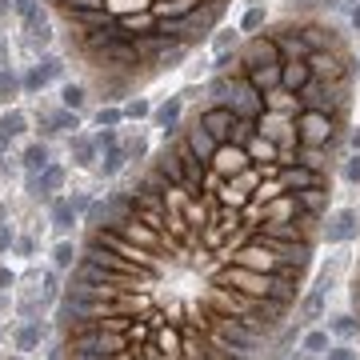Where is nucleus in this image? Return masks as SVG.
<instances>
[{
  "label": "nucleus",
  "mask_w": 360,
  "mask_h": 360,
  "mask_svg": "<svg viewBox=\"0 0 360 360\" xmlns=\"http://www.w3.org/2000/svg\"><path fill=\"white\" fill-rule=\"evenodd\" d=\"M312 80V64L309 60H285V69H280V88L292 96H300V88Z\"/></svg>",
  "instance_id": "16"
},
{
  "label": "nucleus",
  "mask_w": 360,
  "mask_h": 360,
  "mask_svg": "<svg viewBox=\"0 0 360 360\" xmlns=\"http://www.w3.org/2000/svg\"><path fill=\"white\" fill-rule=\"evenodd\" d=\"M12 280H16V276H12L8 268H0V288H12Z\"/></svg>",
  "instance_id": "52"
},
{
  "label": "nucleus",
  "mask_w": 360,
  "mask_h": 360,
  "mask_svg": "<svg viewBox=\"0 0 360 360\" xmlns=\"http://www.w3.org/2000/svg\"><path fill=\"white\" fill-rule=\"evenodd\" d=\"M124 152H128V160H141L144 152H148V141H144V136H132V141L124 144Z\"/></svg>",
  "instance_id": "47"
},
{
  "label": "nucleus",
  "mask_w": 360,
  "mask_h": 360,
  "mask_svg": "<svg viewBox=\"0 0 360 360\" xmlns=\"http://www.w3.org/2000/svg\"><path fill=\"white\" fill-rule=\"evenodd\" d=\"M40 124H45V132H76V128H80V112H72V108H56V112H45Z\"/></svg>",
  "instance_id": "21"
},
{
  "label": "nucleus",
  "mask_w": 360,
  "mask_h": 360,
  "mask_svg": "<svg viewBox=\"0 0 360 360\" xmlns=\"http://www.w3.org/2000/svg\"><path fill=\"white\" fill-rule=\"evenodd\" d=\"M280 69H285V64H256V69H240V76H248V80L268 96L272 88H280Z\"/></svg>",
  "instance_id": "18"
},
{
  "label": "nucleus",
  "mask_w": 360,
  "mask_h": 360,
  "mask_svg": "<svg viewBox=\"0 0 360 360\" xmlns=\"http://www.w3.org/2000/svg\"><path fill=\"white\" fill-rule=\"evenodd\" d=\"M144 117H152V104H148V100L136 96V100H128V104H124V120H144Z\"/></svg>",
  "instance_id": "37"
},
{
  "label": "nucleus",
  "mask_w": 360,
  "mask_h": 360,
  "mask_svg": "<svg viewBox=\"0 0 360 360\" xmlns=\"http://www.w3.org/2000/svg\"><path fill=\"white\" fill-rule=\"evenodd\" d=\"M360 232V213L357 208H340V213L328 216V224H324V237L333 240V244H344V240H352Z\"/></svg>",
  "instance_id": "11"
},
{
  "label": "nucleus",
  "mask_w": 360,
  "mask_h": 360,
  "mask_svg": "<svg viewBox=\"0 0 360 360\" xmlns=\"http://www.w3.org/2000/svg\"><path fill=\"white\" fill-rule=\"evenodd\" d=\"M60 12H64L69 21L84 24V21H93V16L104 12V0H64V4H60Z\"/></svg>",
  "instance_id": "20"
},
{
  "label": "nucleus",
  "mask_w": 360,
  "mask_h": 360,
  "mask_svg": "<svg viewBox=\"0 0 360 360\" xmlns=\"http://www.w3.org/2000/svg\"><path fill=\"white\" fill-rule=\"evenodd\" d=\"M276 148H280V144L268 141L261 128H256V136H252V141L244 144V152L252 156V165H272V160H276Z\"/></svg>",
  "instance_id": "22"
},
{
  "label": "nucleus",
  "mask_w": 360,
  "mask_h": 360,
  "mask_svg": "<svg viewBox=\"0 0 360 360\" xmlns=\"http://www.w3.org/2000/svg\"><path fill=\"white\" fill-rule=\"evenodd\" d=\"M224 104L237 112V120H261L264 112H268V100H264V93L248 80V76H232V88H228V96H224Z\"/></svg>",
  "instance_id": "3"
},
{
  "label": "nucleus",
  "mask_w": 360,
  "mask_h": 360,
  "mask_svg": "<svg viewBox=\"0 0 360 360\" xmlns=\"http://www.w3.org/2000/svg\"><path fill=\"white\" fill-rule=\"evenodd\" d=\"M252 165V156L240 148V144H220L216 148V156H213V172L220 176V180H228V176H237V172H244V168Z\"/></svg>",
  "instance_id": "9"
},
{
  "label": "nucleus",
  "mask_w": 360,
  "mask_h": 360,
  "mask_svg": "<svg viewBox=\"0 0 360 360\" xmlns=\"http://www.w3.org/2000/svg\"><path fill=\"white\" fill-rule=\"evenodd\" d=\"M348 21H352V28H360V0L348 8Z\"/></svg>",
  "instance_id": "51"
},
{
  "label": "nucleus",
  "mask_w": 360,
  "mask_h": 360,
  "mask_svg": "<svg viewBox=\"0 0 360 360\" xmlns=\"http://www.w3.org/2000/svg\"><path fill=\"white\" fill-rule=\"evenodd\" d=\"M104 213H108V200H93V204H88V213H84L88 228H100V224H104Z\"/></svg>",
  "instance_id": "42"
},
{
  "label": "nucleus",
  "mask_w": 360,
  "mask_h": 360,
  "mask_svg": "<svg viewBox=\"0 0 360 360\" xmlns=\"http://www.w3.org/2000/svg\"><path fill=\"white\" fill-rule=\"evenodd\" d=\"M76 261H80V256H76V248H72L69 240H60V244L52 248V264H56V268H72Z\"/></svg>",
  "instance_id": "34"
},
{
  "label": "nucleus",
  "mask_w": 360,
  "mask_h": 360,
  "mask_svg": "<svg viewBox=\"0 0 360 360\" xmlns=\"http://www.w3.org/2000/svg\"><path fill=\"white\" fill-rule=\"evenodd\" d=\"M36 344H40V324H24L21 333H16V348H21V352H32Z\"/></svg>",
  "instance_id": "35"
},
{
  "label": "nucleus",
  "mask_w": 360,
  "mask_h": 360,
  "mask_svg": "<svg viewBox=\"0 0 360 360\" xmlns=\"http://www.w3.org/2000/svg\"><path fill=\"white\" fill-rule=\"evenodd\" d=\"M228 264H240V268H252V272H268V276H276V268H280V261L264 248V244H256V240H248L244 248H237L232 256H228Z\"/></svg>",
  "instance_id": "7"
},
{
  "label": "nucleus",
  "mask_w": 360,
  "mask_h": 360,
  "mask_svg": "<svg viewBox=\"0 0 360 360\" xmlns=\"http://www.w3.org/2000/svg\"><path fill=\"white\" fill-rule=\"evenodd\" d=\"M237 40H240V28H220L213 36V52L220 56V52H237Z\"/></svg>",
  "instance_id": "31"
},
{
  "label": "nucleus",
  "mask_w": 360,
  "mask_h": 360,
  "mask_svg": "<svg viewBox=\"0 0 360 360\" xmlns=\"http://www.w3.org/2000/svg\"><path fill=\"white\" fill-rule=\"evenodd\" d=\"M184 144H189V148L200 156V160H208V165H213L216 148H220V141H216V136L204 128V124H200V120H192L189 128H184Z\"/></svg>",
  "instance_id": "12"
},
{
  "label": "nucleus",
  "mask_w": 360,
  "mask_h": 360,
  "mask_svg": "<svg viewBox=\"0 0 360 360\" xmlns=\"http://www.w3.org/2000/svg\"><path fill=\"white\" fill-rule=\"evenodd\" d=\"M24 128H28V117H24L21 108H4V117H0V136L12 141V136H21Z\"/></svg>",
  "instance_id": "25"
},
{
  "label": "nucleus",
  "mask_w": 360,
  "mask_h": 360,
  "mask_svg": "<svg viewBox=\"0 0 360 360\" xmlns=\"http://www.w3.org/2000/svg\"><path fill=\"white\" fill-rule=\"evenodd\" d=\"M256 128H261L268 141H276V144H285V141H296V128H292V117H285V112H264L261 120H256Z\"/></svg>",
  "instance_id": "13"
},
{
  "label": "nucleus",
  "mask_w": 360,
  "mask_h": 360,
  "mask_svg": "<svg viewBox=\"0 0 360 360\" xmlns=\"http://www.w3.org/2000/svg\"><path fill=\"white\" fill-rule=\"evenodd\" d=\"M152 172H156V176H165V184H168V189H184V172H180V160H176L172 144H165V152L156 156Z\"/></svg>",
  "instance_id": "17"
},
{
  "label": "nucleus",
  "mask_w": 360,
  "mask_h": 360,
  "mask_svg": "<svg viewBox=\"0 0 360 360\" xmlns=\"http://www.w3.org/2000/svg\"><path fill=\"white\" fill-rule=\"evenodd\" d=\"M328 348V333H309L304 336V352H324Z\"/></svg>",
  "instance_id": "43"
},
{
  "label": "nucleus",
  "mask_w": 360,
  "mask_h": 360,
  "mask_svg": "<svg viewBox=\"0 0 360 360\" xmlns=\"http://www.w3.org/2000/svg\"><path fill=\"white\" fill-rule=\"evenodd\" d=\"M336 124L340 117L333 112H320V108H300L296 117H292V128H296V141L304 144V148H328L336 136Z\"/></svg>",
  "instance_id": "2"
},
{
  "label": "nucleus",
  "mask_w": 360,
  "mask_h": 360,
  "mask_svg": "<svg viewBox=\"0 0 360 360\" xmlns=\"http://www.w3.org/2000/svg\"><path fill=\"white\" fill-rule=\"evenodd\" d=\"M8 248H12V232L0 224V252H8Z\"/></svg>",
  "instance_id": "50"
},
{
  "label": "nucleus",
  "mask_w": 360,
  "mask_h": 360,
  "mask_svg": "<svg viewBox=\"0 0 360 360\" xmlns=\"http://www.w3.org/2000/svg\"><path fill=\"white\" fill-rule=\"evenodd\" d=\"M328 360H360L348 344H340V348H328Z\"/></svg>",
  "instance_id": "48"
},
{
  "label": "nucleus",
  "mask_w": 360,
  "mask_h": 360,
  "mask_svg": "<svg viewBox=\"0 0 360 360\" xmlns=\"http://www.w3.org/2000/svg\"><path fill=\"white\" fill-rule=\"evenodd\" d=\"M96 124H100V128H120V124H124V108H100V112H96Z\"/></svg>",
  "instance_id": "39"
},
{
  "label": "nucleus",
  "mask_w": 360,
  "mask_h": 360,
  "mask_svg": "<svg viewBox=\"0 0 360 360\" xmlns=\"http://www.w3.org/2000/svg\"><path fill=\"white\" fill-rule=\"evenodd\" d=\"M296 204H300V213H304V216L320 220V213L328 208V189H324V184H316V189L296 192Z\"/></svg>",
  "instance_id": "19"
},
{
  "label": "nucleus",
  "mask_w": 360,
  "mask_h": 360,
  "mask_svg": "<svg viewBox=\"0 0 360 360\" xmlns=\"http://www.w3.org/2000/svg\"><path fill=\"white\" fill-rule=\"evenodd\" d=\"M45 84H48V80H45V72H40V69H28L21 76V88H24V93H40Z\"/></svg>",
  "instance_id": "40"
},
{
  "label": "nucleus",
  "mask_w": 360,
  "mask_h": 360,
  "mask_svg": "<svg viewBox=\"0 0 360 360\" xmlns=\"http://www.w3.org/2000/svg\"><path fill=\"white\" fill-rule=\"evenodd\" d=\"M324 288H328V280L316 288V292L304 296V304H300V316H304V320H320V312H324Z\"/></svg>",
  "instance_id": "28"
},
{
  "label": "nucleus",
  "mask_w": 360,
  "mask_h": 360,
  "mask_svg": "<svg viewBox=\"0 0 360 360\" xmlns=\"http://www.w3.org/2000/svg\"><path fill=\"white\" fill-rule=\"evenodd\" d=\"M64 184V168L60 165H48L45 172H28V192L32 196H52V192H60Z\"/></svg>",
  "instance_id": "15"
},
{
  "label": "nucleus",
  "mask_w": 360,
  "mask_h": 360,
  "mask_svg": "<svg viewBox=\"0 0 360 360\" xmlns=\"http://www.w3.org/2000/svg\"><path fill=\"white\" fill-rule=\"evenodd\" d=\"M128 348V333L108 328L104 320H88L69 328V352L72 357H120Z\"/></svg>",
  "instance_id": "1"
},
{
  "label": "nucleus",
  "mask_w": 360,
  "mask_h": 360,
  "mask_svg": "<svg viewBox=\"0 0 360 360\" xmlns=\"http://www.w3.org/2000/svg\"><path fill=\"white\" fill-rule=\"evenodd\" d=\"M276 176H280V189L285 192H304V189H316V184H324V176H320V168H309V165H276Z\"/></svg>",
  "instance_id": "8"
},
{
  "label": "nucleus",
  "mask_w": 360,
  "mask_h": 360,
  "mask_svg": "<svg viewBox=\"0 0 360 360\" xmlns=\"http://www.w3.org/2000/svg\"><path fill=\"white\" fill-rule=\"evenodd\" d=\"M333 333L348 340V336L360 333V320H357V316H336V320H333Z\"/></svg>",
  "instance_id": "38"
},
{
  "label": "nucleus",
  "mask_w": 360,
  "mask_h": 360,
  "mask_svg": "<svg viewBox=\"0 0 360 360\" xmlns=\"http://www.w3.org/2000/svg\"><path fill=\"white\" fill-rule=\"evenodd\" d=\"M76 208H72V200L69 196H60V200H52V228H56V232H64V228H72V224H76Z\"/></svg>",
  "instance_id": "24"
},
{
  "label": "nucleus",
  "mask_w": 360,
  "mask_h": 360,
  "mask_svg": "<svg viewBox=\"0 0 360 360\" xmlns=\"http://www.w3.org/2000/svg\"><path fill=\"white\" fill-rule=\"evenodd\" d=\"M168 144H172V152H176V160H180V172H184V189H189L192 196H200L204 180L213 176V165H208V160H200V156L192 152L189 144H184V136H180V141L172 136Z\"/></svg>",
  "instance_id": "5"
},
{
  "label": "nucleus",
  "mask_w": 360,
  "mask_h": 360,
  "mask_svg": "<svg viewBox=\"0 0 360 360\" xmlns=\"http://www.w3.org/2000/svg\"><path fill=\"white\" fill-rule=\"evenodd\" d=\"M93 141H96V148L104 152V148H112V144H120V136H117V128H100V132H96Z\"/></svg>",
  "instance_id": "46"
},
{
  "label": "nucleus",
  "mask_w": 360,
  "mask_h": 360,
  "mask_svg": "<svg viewBox=\"0 0 360 360\" xmlns=\"http://www.w3.org/2000/svg\"><path fill=\"white\" fill-rule=\"evenodd\" d=\"M268 296H272V300H280V304H292V300H296V280H288V276H272Z\"/></svg>",
  "instance_id": "29"
},
{
  "label": "nucleus",
  "mask_w": 360,
  "mask_h": 360,
  "mask_svg": "<svg viewBox=\"0 0 360 360\" xmlns=\"http://www.w3.org/2000/svg\"><path fill=\"white\" fill-rule=\"evenodd\" d=\"M52 4H56V8H60V4H64V0H52Z\"/></svg>",
  "instance_id": "55"
},
{
  "label": "nucleus",
  "mask_w": 360,
  "mask_h": 360,
  "mask_svg": "<svg viewBox=\"0 0 360 360\" xmlns=\"http://www.w3.org/2000/svg\"><path fill=\"white\" fill-rule=\"evenodd\" d=\"M344 180H348V184H360V152H352V156L344 160Z\"/></svg>",
  "instance_id": "45"
},
{
  "label": "nucleus",
  "mask_w": 360,
  "mask_h": 360,
  "mask_svg": "<svg viewBox=\"0 0 360 360\" xmlns=\"http://www.w3.org/2000/svg\"><path fill=\"white\" fill-rule=\"evenodd\" d=\"M72 360H117V357H72Z\"/></svg>",
  "instance_id": "54"
},
{
  "label": "nucleus",
  "mask_w": 360,
  "mask_h": 360,
  "mask_svg": "<svg viewBox=\"0 0 360 360\" xmlns=\"http://www.w3.org/2000/svg\"><path fill=\"white\" fill-rule=\"evenodd\" d=\"M12 8H16V16H21V21H32V16L40 12V4H36V0H12Z\"/></svg>",
  "instance_id": "44"
},
{
  "label": "nucleus",
  "mask_w": 360,
  "mask_h": 360,
  "mask_svg": "<svg viewBox=\"0 0 360 360\" xmlns=\"http://www.w3.org/2000/svg\"><path fill=\"white\" fill-rule=\"evenodd\" d=\"M60 104L72 108V112H80V108H84V88H80V84H64V88H60Z\"/></svg>",
  "instance_id": "33"
},
{
  "label": "nucleus",
  "mask_w": 360,
  "mask_h": 360,
  "mask_svg": "<svg viewBox=\"0 0 360 360\" xmlns=\"http://www.w3.org/2000/svg\"><path fill=\"white\" fill-rule=\"evenodd\" d=\"M124 165H128L124 144H112V148H104V152H100V172H104V176H117Z\"/></svg>",
  "instance_id": "26"
},
{
  "label": "nucleus",
  "mask_w": 360,
  "mask_h": 360,
  "mask_svg": "<svg viewBox=\"0 0 360 360\" xmlns=\"http://www.w3.org/2000/svg\"><path fill=\"white\" fill-rule=\"evenodd\" d=\"M0 12H4V0H0Z\"/></svg>",
  "instance_id": "56"
},
{
  "label": "nucleus",
  "mask_w": 360,
  "mask_h": 360,
  "mask_svg": "<svg viewBox=\"0 0 360 360\" xmlns=\"http://www.w3.org/2000/svg\"><path fill=\"white\" fill-rule=\"evenodd\" d=\"M264 28V4H248L244 21H240V32H261Z\"/></svg>",
  "instance_id": "32"
},
{
  "label": "nucleus",
  "mask_w": 360,
  "mask_h": 360,
  "mask_svg": "<svg viewBox=\"0 0 360 360\" xmlns=\"http://www.w3.org/2000/svg\"><path fill=\"white\" fill-rule=\"evenodd\" d=\"M348 144H352V152H360V128L352 132V136H348Z\"/></svg>",
  "instance_id": "53"
},
{
  "label": "nucleus",
  "mask_w": 360,
  "mask_h": 360,
  "mask_svg": "<svg viewBox=\"0 0 360 360\" xmlns=\"http://www.w3.org/2000/svg\"><path fill=\"white\" fill-rule=\"evenodd\" d=\"M180 108H184V96H168L160 108H152L156 128H165V141H172V136L180 132Z\"/></svg>",
  "instance_id": "14"
},
{
  "label": "nucleus",
  "mask_w": 360,
  "mask_h": 360,
  "mask_svg": "<svg viewBox=\"0 0 360 360\" xmlns=\"http://www.w3.org/2000/svg\"><path fill=\"white\" fill-rule=\"evenodd\" d=\"M256 64H285V48L276 45V36H252L244 56H240V69H256Z\"/></svg>",
  "instance_id": "6"
},
{
  "label": "nucleus",
  "mask_w": 360,
  "mask_h": 360,
  "mask_svg": "<svg viewBox=\"0 0 360 360\" xmlns=\"http://www.w3.org/2000/svg\"><path fill=\"white\" fill-rule=\"evenodd\" d=\"M16 93H24V88H21V76L4 64V69H0V104H8Z\"/></svg>",
  "instance_id": "30"
},
{
  "label": "nucleus",
  "mask_w": 360,
  "mask_h": 360,
  "mask_svg": "<svg viewBox=\"0 0 360 360\" xmlns=\"http://www.w3.org/2000/svg\"><path fill=\"white\" fill-rule=\"evenodd\" d=\"M21 160H24V172H45V168L52 165V160H48V144H28Z\"/></svg>",
  "instance_id": "27"
},
{
  "label": "nucleus",
  "mask_w": 360,
  "mask_h": 360,
  "mask_svg": "<svg viewBox=\"0 0 360 360\" xmlns=\"http://www.w3.org/2000/svg\"><path fill=\"white\" fill-rule=\"evenodd\" d=\"M200 124H204V128H208V132H213L216 141L220 144H228L232 141V128H237V112H232V108H228V104H213V108H204V112H200Z\"/></svg>",
  "instance_id": "10"
},
{
  "label": "nucleus",
  "mask_w": 360,
  "mask_h": 360,
  "mask_svg": "<svg viewBox=\"0 0 360 360\" xmlns=\"http://www.w3.org/2000/svg\"><path fill=\"white\" fill-rule=\"evenodd\" d=\"M36 69L45 72V80H60V72H64V60H60V56H45Z\"/></svg>",
  "instance_id": "41"
},
{
  "label": "nucleus",
  "mask_w": 360,
  "mask_h": 360,
  "mask_svg": "<svg viewBox=\"0 0 360 360\" xmlns=\"http://www.w3.org/2000/svg\"><path fill=\"white\" fill-rule=\"evenodd\" d=\"M184 56H189V45H168L165 52H160V69H176Z\"/></svg>",
  "instance_id": "36"
},
{
  "label": "nucleus",
  "mask_w": 360,
  "mask_h": 360,
  "mask_svg": "<svg viewBox=\"0 0 360 360\" xmlns=\"http://www.w3.org/2000/svg\"><path fill=\"white\" fill-rule=\"evenodd\" d=\"M56 292H60L56 276H52V272H45V300H56Z\"/></svg>",
  "instance_id": "49"
},
{
  "label": "nucleus",
  "mask_w": 360,
  "mask_h": 360,
  "mask_svg": "<svg viewBox=\"0 0 360 360\" xmlns=\"http://www.w3.org/2000/svg\"><path fill=\"white\" fill-rule=\"evenodd\" d=\"M216 285L237 288V292H244V296L264 300V296H268V288H272V276H268V272H252V268H240V264H224V268H220V276H216Z\"/></svg>",
  "instance_id": "4"
},
{
  "label": "nucleus",
  "mask_w": 360,
  "mask_h": 360,
  "mask_svg": "<svg viewBox=\"0 0 360 360\" xmlns=\"http://www.w3.org/2000/svg\"><path fill=\"white\" fill-rule=\"evenodd\" d=\"M69 152H72V165H76V168H93V160H96V152H100V148H96L93 136H76V132H72Z\"/></svg>",
  "instance_id": "23"
}]
</instances>
